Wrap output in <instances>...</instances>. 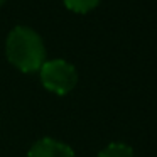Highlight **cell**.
Returning <instances> with one entry per match:
<instances>
[{"instance_id": "6da1fadb", "label": "cell", "mask_w": 157, "mask_h": 157, "mask_svg": "<svg viewBox=\"0 0 157 157\" xmlns=\"http://www.w3.org/2000/svg\"><path fill=\"white\" fill-rule=\"evenodd\" d=\"M5 56L14 68L22 73L39 71L46 61V48L42 37L31 27L17 25L5 41Z\"/></svg>"}, {"instance_id": "7a4b0ae2", "label": "cell", "mask_w": 157, "mask_h": 157, "mask_svg": "<svg viewBox=\"0 0 157 157\" xmlns=\"http://www.w3.org/2000/svg\"><path fill=\"white\" fill-rule=\"evenodd\" d=\"M39 78L46 90L63 96L73 91L78 83V71L66 59H51L44 61L39 69Z\"/></svg>"}, {"instance_id": "3957f363", "label": "cell", "mask_w": 157, "mask_h": 157, "mask_svg": "<svg viewBox=\"0 0 157 157\" xmlns=\"http://www.w3.org/2000/svg\"><path fill=\"white\" fill-rule=\"evenodd\" d=\"M29 157H75L73 149L61 140L44 137L37 140L27 152Z\"/></svg>"}, {"instance_id": "277c9868", "label": "cell", "mask_w": 157, "mask_h": 157, "mask_svg": "<svg viewBox=\"0 0 157 157\" xmlns=\"http://www.w3.org/2000/svg\"><path fill=\"white\" fill-rule=\"evenodd\" d=\"M96 157H133V150L127 144L113 142L110 145H106Z\"/></svg>"}, {"instance_id": "5b68a950", "label": "cell", "mask_w": 157, "mask_h": 157, "mask_svg": "<svg viewBox=\"0 0 157 157\" xmlns=\"http://www.w3.org/2000/svg\"><path fill=\"white\" fill-rule=\"evenodd\" d=\"M63 2H64V5L71 12H76V14H88L93 9L98 7V4L101 0H63Z\"/></svg>"}, {"instance_id": "8992f818", "label": "cell", "mask_w": 157, "mask_h": 157, "mask_svg": "<svg viewBox=\"0 0 157 157\" xmlns=\"http://www.w3.org/2000/svg\"><path fill=\"white\" fill-rule=\"evenodd\" d=\"M5 2H7V0H0V5H4Z\"/></svg>"}]
</instances>
